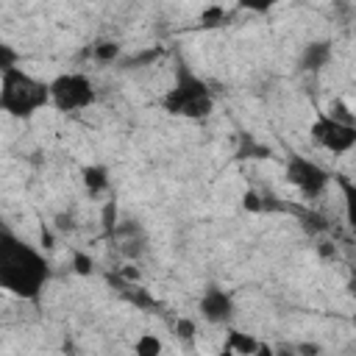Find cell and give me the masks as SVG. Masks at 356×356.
<instances>
[{
    "mask_svg": "<svg viewBox=\"0 0 356 356\" xmlns=\"http://www.w3.org/2000/svg\"><path fill=\"white\" fill-rule=\"evenodd\" d=\"M50 281V261L31 242L0 222V289L19 300H39Z\"/></svg>",
    "mask_w": 356,
    "mask_h": 356,
    "instance_id": "cell-1",
    "label": "cell"
},
{
    "mask_svg": "<svg viewBox=\"0 0 356 356\" xmlns=\"http://www.w3.org/2000/svg\"><path fill=\"white\" fill-rule=\"evenodd\" d=\"M161 108L172 117L186 120H206L214 111V95L209 83L200 75H195L181 56L175 58V81L161 95Z\"/></svg>",
    "mask_w": 356,
    "mask_h": 356,
    "instance_id": "cell-2",
    "label": "cell"
},
{
    "mask_svg": "<svg viewBox=\"0 0 356 356\" xmlns=\"http://www.w3.org/2000/svg\"><path fill=\"white\" fill-rule=\"evenodd\" d=\"M50 106V86L22 67H11L0 75V111L14 120H31L39 108Z\"/></svg>",
    "mask_w": 356,
    "mask_h": 356,
    "instance_id": "cell-3",
    "label": "cell"
},
{
    "mask_svg": "<svg viewBox=\"0 0 356 356\" xmlns=\"http://www.w3.org/2000/svg\"><path fill=\"white\" fill-rule=\"evenodd\" d=\"M50 106L58 111H81L95 103V83L83 72H61L50 83Z\"/></svg>",
    "mask_w": 356,
    "mask_h": 356,
    "instance_id": "cell-4",
    "label": "cell"
},
{
    "mask_svg": "<svg viewBox=\"0 0 356 356\" xmlns=\"http://www.w3.org/2000/svg\"><path fill=\"white\" fill-rule=\"evenodd\" d=\"M286 178L309 200L312 197H320L325 192L328 181H331V175L317 161H312L306 156H298V153H289V159H286Z\"/></svg>",
    "mask_w": 356,
    "mask_h": 356,
    "instance_id": "cell-5",
    "label": "cell"
},
{
    "mask_svg": "<svg viewBox=\"0 0 356 356\" xmlns=\"http://www.w3.org/2000/svg\"><path fill=\"white\" fill-rule=\"evenodd\" d=\"M312 139L328 153H348L356 145V125L339 122L328 117V111H320L312 122Z\"/></svg>",
    "mask_w": 356,
    "mask_h": 356,
    "instance_id": "cell-6",
    "label": "cell"
},
{
    "mask_svg": "<svg viewBox=\"0 0 356 356\" xmlns=\"http://www.w3.org/2000/svg\"><path fill=\"white\" fill-rule=\"evenodd\" d=\"M200 314H203V320H209L214 325L228 323L234 317V298L220 286H209L200 295Z\"/></svg>",
    "mask_w": 356,
    "mask_h": 356,
    "instance_id": "cell-7",
    "label": "cell"
},
{
    "mask_svg": "<svg viewBox=\"0 0 356 356\" xmlns=\"http://www.w3.org/2000/svg\"><path fill=\"white\" fill-rule=\"evenodd\" d=\"M331 56H334L331 42H328V39H317V42H309V44L303 47L298 64H300L303 72H320V70L331 61Z\"/></svg>",
    "mask_w": 356,
    "mask_h": 356,
    "instance_id": "cell-8",
    "label": "cell"
},
{
    "mask_svg": "<svg viewBox=\"0 0 356 356\" xmlns=\"http://www.w3.org/2000/svg\"><path fill=\"white\" fill-rule=\"evenodd\" d=\"M234 156L239 161H245V159H273V147L264 145V142H259L253 134H239V142H236Z\"/></svg>",
    "mask_w": 356,
    "mask_h": 356,
    "instance_id": "cell-9",
    "label": "cell"
},
{
    "mask_svg": "<svg viewBox=\"0 0 356 356\" xmlns=\"http://www.w3.org/2000/svg\"><path fill=\"white\" fill-rule=\"evenodd\" d=\"M81 178L89 195H103L108 189V170L103 164H86L81 170Z\"/></svg>",
    "mask_w": 356,
    "mask_h": 356,
    "instance_id": "cell-10",
    "label": "cell"
},
{
    "mask_svg": "<svg viewBox=\"0 0 356 356\" xmlns=\"http://www.w3.org/2000/svg\"><path fill=\"white\" fill-rule=\"evenodd\" d=\"M225 348H228L231 353H236V356H253L256 348H259V339L250 337V334H242V331L231 328L228 337H225Z\"/></svg>",
    "mask_w": 356,
    "mask_h": 356,
    "instance_id": "cell-11",
    "label": "cell"
},
{
    "mask_svg": "<svg viewBox=\"0 0 356 356\" xmlns=\"http://www.w3.org/2000/svg\"><path fill=\"white\" fill-rule=\"evenodd\" d=\"M161 350H164V345H161V339L156 334H142L134 342V353L136 356H161Z\"/></svg>",
    "mask_w": 356,
    "mask_h": 356,
    "instance_id": "cell-12",
    "label": "cell"
},
{
    "mask_svg": "<svg viewBox=\"0 0 356 356\" xmlns=\"http://www.w3.org/2000/svg\"><path fill=\"white\" fill-rule=\"evenodd\" d=\"M120 44L117 42H97L95 47H92V56H95V61H100V64H111V61H117L120 58Z\"/></svg>",
    "mask_w": 356,
    "mask_h": 356,
    "instance_id": "cell-13",
    "label": "cell"
},
{
    "mask_svg": "<svg viewBox=\"0 0 356 356\" xmlns=\"http://www.w3.org/2000/svg\"><path fill=\"white\" fill-rule=\"evenodd\" d=\"M11 67H19V53H17L8 42H3V39H0V75H3V72H8Z\"/></svg>",
    "mask_w": 356,
    "mask_h": 356,
    "instance_id": "cell-14",
    "label": "cell"
},
{
    "mask_svg": "<svg viewBox=\"0 0 356 356\" xmlns=\"http://www.w3.org/2000/svg\"><path fill=\"white\" fill-rule=\"evenodd\" d=\"M159 56H161V47H150V50H142V53H136V56L125 58L122 64H125L128 70H131V67H147V64H153Z\"/></svg>",
    "mask_w": 356,
    "mask_h": 356,
    "instance_id": "cell-15",
    "label": "cell"
},
{
    "mask_svg": "<svg viewBox=\"0 0 356 356\" xmlns=\"http://www.w3.org/2000/svg\"><path fill=\"white\" fill-rule=\"evenodd\" d=\"M222 19H225V8H222V6H206V8L200 11V22H203L206 28L220 25Z\"/></svg>",
    "mask_w": 356,
    "mask_h": 356,
    "instance_id": "cell-16",
    "label": "cell"
},
{
    "mask_svg": "<svg viewBox=\"0 0 356 356\" xmlns=\"http://www.w3.org/2000/svg\"><path fill=\"white\" fill-rule=\"evenodd\" d=\"M72 267H75V273H78V275H92L95 261H92V256H89V253L72 250Z\"/></svg>",
    "mask_w": 356,
    "mask_h": 356,
    "instance_id": "cell-17",
    "label": "cell"
},
{
    "mask_svg": "<svg viewBox=\"0 0 356 356\" xmlns=\"http://www.w3.org/2000/svg\"><path fill=\"white\" fill-rule=\"evenodd\" d=\"M328 117H334V120H339V122L353 125V111H350V108H348V103H345V100H339V97L331 103V114H328Z\"/></svg>",
    "mask_w": 356,
    "mask_h": 356,
    "instance_id": "cell-18",
    "label": "cell"
},
{
    "mask_svg": "<svg viewBox=\"0 0 356 356\" xmlns=\"http://www.w3.org/2000/svg\"><path fill=\"white\" fill-rule=\"evenodd\" d=\"M298 214L303 217V225H306L309 231H325V228H328L325 217H320V214H314V211H298Z\"/></svg>",
    "mask_w": 356,
    "mask_h": 356,
    "instance_id": "cell-19",
    "label": "cell"
},
{
    "mask_svg": "<svg viewBox=\"0 0 356 356\" xmlns=\"http://www.w3.org/2000/svg\"><path fill=\"white\" fill-rule=\"evenodd\" d=\"M242 209L245 211H261V195L256 192V189H245V195H242Z\"/></svg>",
    "mask_w": 356,
    "mask_h": 356,
    "instance_id": "cell-20",
    "label": "cell"
},
{
    "mask_svg": "<svg viewBox=\"0 0 356 356\" xmlns=\"http://www.w3.org/2000/svg\"><path fill=\"white\" fill-rule=\"evenodd\" d=\"M114 220H117V203H114V200H106V206H103V228H106L108 234L117 228Z\"/></svg>",
    "mask_w": 356,
    "mask_h": 356,
    "instance_id": "cell-21",
    "label": "cell"
},
{
    "mask_svg": "<svg viewBox=\"0 0 356 356\" xmlns=\"http://www.w3.org/2000/svg\"><path fill=\"white\" fill-rule=\"evenodd\" d=\"M175 334H178L181 339L192 342V339H195V323H192L189 317H181V320L175 323Z\"/></svg>",
    "mask_w": 356,
    "mask_h": 356,
    "instance_id": "cell-22",
    "label": "cell"
},
{
    "mask_svg": "<svg viewBox=\"0 0 356 356\" xmlns=\"http://www.w3.org/2000/svg\"><path fill=\"white\" fill-rule=\"evenodd\" d=\"M292 348H295L298 356H317V353H323L320 345H314V342H303V345H292Z\"/></svg>",
    "mask_w": 356,
    "mask_h": 356,
    "instance_id": "cell-23",
    "label": "cell"
},
{
    "mask_svg": "<svg viewBox=\"0 0 356 356\" xmlns=\"http://www.w3.org/2000/svg\"><path fill=\"white\" fill-rule=\"evenodd\" d=\"M273 353H275V356H298L295 348H289V345H284V348H273Z\"/></svg>",
    "mask_w": 356,
    "mask_h": 356,
    "instance_id": "cell-24",
    "label": "cell"
},
{
    "mask_svg": "<svg viewBox=\"0 0 356 356\" xmlns=\"http://www.w3.org/2000/svg\"><path fill=\"white\" fill-rule=\"evenodd\" d=\"M253 356H275V353H273V348H270V345L259 342V348H256V353H253Z\"/></svg>",
    "mask_w": 356,
    "mask_h": 356,
    "instance_id": "cell-25",
    "label": "cell"
},
{
    "mask_svg": "<svg viewBox=\"0 0 356 356\" xmlns=\"http://www.w3.org/2000/svg\"><path fill=\"white\" fill-rule=\"evenodd\" d=\"M42 245H44V248H50V245H53V234H50L47 228H42Z\"/></svg>",
    "mask_w": 356,
    "mask_h": 356,
    "instance_id": "cell-26",
    "label": "cell"
},
{
    "mask_svg": "<svg viewBox=\"0 0 356 356\" xmlns=\"http://www.w3.org/2000/svg\"><path fill=\"white\" fill-rule=\"evenodd\" d=\"M217 356H236V353H231V350H228V348H222V350H220V353H217Z\"/></svg>",
    "mask_w": 356,
    "mask_h": 356,
    "instance_id": "cell-27",
    "label": "cell"
},
{
    "mask_svg": "<svg viewBox=\"0 0 356 356\" xmlns=\"http://www.w3.org/2000/svg\"><path fill=\"white\" fill-rule=\"evenodd\" d=\"M317 356H323V353H317Z\"/></svg>",
    "mask_w": 356,
    "mask_h": 356,
    "instance_id": "cell-28",
    "label": "cell"
}]
</instances>
